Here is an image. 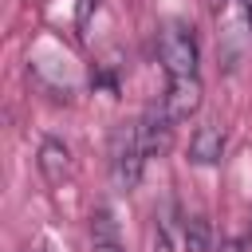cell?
Here are the masks:
<instances>
[{
	"label": "cell",
	"mask_w": 252,
	"mask_h": 252,
	"mask_svg": "<svg viewBox=\"0 0 252 252\" xmlns=\"http://www.w3.org/2000/svg\"><path fill=\"white\" fill-rule=\"evenodd\" d=\"M181 252H209V224L201 217H189L181 224Z\"/></svg>",
	"instance_id": "obj_7"
},
{
	"label": "cell",
	"mask_w": 252,
	"mask_h": 252,
	"mask_svg": "<svg viewBox=\"0 0 252 252\" xmlns=\"http://www.w3.org/2000/svg\"><path fill=\"white\" fill-rule=\"evenodd\" d=\"M201 94H205L201 75H173V79H165L161 106L169 110L173 122H185V118H193V114L201 110Z\"/></svg>",
	"instance_id": "obj_3"
},
{
	"label": "cell",
	"mask_w": 252,
	"mask_h": 252,
	"mask_svg": "<svg viewBox=\"0 0 252 252\" xmlns=\"http://www.w3.org/2000/svg\"><path fill=\"white\" fill-rule=\"evenodd\" d=\"M138 138H142L146 158L165 154V150H169V138H173V118H169V110H165V106H150L146 118L138 122Z\"/></svg>",
	"instance_id": "obj_5"
},
{
	"label": "cell",
	"mask_w": 252,
	"mask_h": 252,
	"mask_svg": "<svg viewBox=\"0 0 252 252\" xmlns=\"http://www.w3.org/2000/svg\"><path fill=\"white\" fill-rule=\"evenodd\" d=\"M35 161H39V173H43V181H47L51 189L71 185V177H75V158H71V150H67L59 138H43Z\"/></svg>",
	"instance_id": "obj_4"
},
{
	"label": "cell",
	"mask_w": 252,
	"mask_h": 252,
	"mask_svg": "<svg viewBox=\"0 0 252 252\" xmlns=\"http://www.w3.org/2000/svg\"><path fill=\"white\" fill-rule=\"evenodd\" d=\"M248 248H252V236H248Z\"/></svg>",
	"instance_id": "obj_10"
},
{
	"label": "cell",
	"mask_w": 252,
	"mask_h": 252,
	"mask_svg": "<svg viewBox=\"0 0 252 252\" xmlns=\"http://www.w3.org/2000/svg\"><path fill=\"white\" fill-rule=\"evenodd\" d=\"M142 165H146V150L138 138V126H118L110 134V177L118 189H134L142 181Z\"/></svg>",
	"instance_id": "obj_1"
},
{
	"label": "cell",
	"mask_w": 252,
	"mask_h": 252,
	"mask_svg": "<svg viewBox=\"0 0 252 252\" xmlns=\"http://www.w3.org/2000/svg\"><path fill=\"white\" fill-rule=\"evenodd\" d=\"M244 248H248L244 240H224V244H220V252H244Z\"/></svg>",
	"instance_id": "obj_9"
},
{
	"label": "cell",
	"mask_w": 252,
	"mask_h": 252,
	"mask_svg": "<svg viewBox=\"0 0 252 252\" xmlns=\"http://www.w3.org/2000/svg\"><path fill=\"white\" fill-rule=\"evenodd\" d=\"M220 154H224V130L217 122H201L189 138V158L197 165H213V161H220Z\"/></svg>",
	"instance_id": "obj_6"
},
{
	"label": "cell",
	"mask_w": 252,
	"mask_h": 252,
	"mask_svg": "<svg viewBox=\"0 0 252 252\" xmlns=\"http://www.w3.org/2000/svg\"><path fill=\"white\" fill-rule=\"evenodd\" d=\"M91 252H122L114 228H110V213H98L94 217V248Z\"/></svg>",
	"instance_id": "obj_8"
},
{
	"label": "cell",
	"mask_w": 252,
	"mask_h": 252,
	"mask_svg": "<svg viewBox=\"0 0 252 252\" xmlns=\"http://www.w3.org/2000/svg\"><path fill=\"white\" fill-rule=\"evenodd\" d=\"M158 59L165 67V79L173 75H197V39L185 24H165L158 32Z\"/></svg>",
	"instance_id": "obj_2"
}]
</instances>
